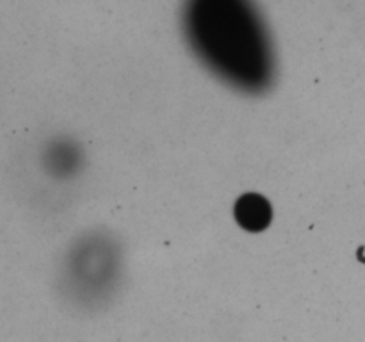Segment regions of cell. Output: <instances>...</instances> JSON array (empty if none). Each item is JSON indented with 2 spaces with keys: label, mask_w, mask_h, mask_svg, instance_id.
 Listing matches in <instances>:
<instances>
[{
  "label": "cell",
  "mask_w": 365,
  "mask_h": 342,
  "mask_svg": "<svg viewBox=\"0 0 365 342\" xmlns=\"http://www.w3.org/2000/svg\"><path fill=\"white\" fill-rule=\"evenodd\" d=\"M46 159H48L50 167H52V171H56L57 177H70L73 170H77L78 164H81V153L73 145H70V141H66L53 145Z\"/></svg>",
  "instance_id": "cell-4"
},
{
  "label": "cell",
  "mask_w": 365,
  "mask_h": 342,
  "mask_svg": "<svg viewBox=\"0 0 365 342\" xmlns=\"http://www.w3.org/2000/svg\"><path fill=\"white\" fill-rule=\"evenodd\" d=\"M234 216L239 227L248 232H262L269 227L273 209L271 203L257 192H246L235 202Z\"/></svg>",
  "instance_id": "cell-3"
},
{
  "label": "cell",
  "mask_w": 365,
  "mask_h": 342,
  "mask_svg": "<svg viewBox=\"0 0 365 342\" xmlns=\"http://www.w3.org/2000/svg\"><path fill=\"white\" fill-rule=\"evenodd\" d=\"M182 27L196 59L228 88L260 95L273 84V43L253 0H185Z\"/></svg>",
  "instance_id": "cell-1"
},
{
  "label": "cell",
  "mask_w": 365,
  "mask_h": 342,
  "mask_svg": "<svg viewBox=\"0 0 365 342\" xmlns=\"http://www.w3.org/2000/svg\"><path fill=\"white\" fill-rule=\"evenodd\" d=\"M63 284L73 294L96 296L113 291L121 271L118 242L106 232L84 234L64 256Z\"/></svg>",
  "instance_id": "cell-2"
}]
</instances>
